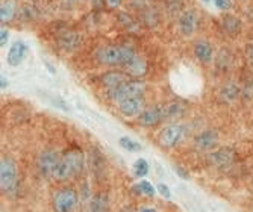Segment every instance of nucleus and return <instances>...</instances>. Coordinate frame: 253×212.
<instances>
[{
    "label": "nucleus",
    "instance_id": "nucleus-1",
    "mask_svg": "<svg viewBox=\"0 0 253 212\" xmlns=\"http://www.w3.org/2000/svg\"><path fill=\"white\" fill-rule=\"evenodd\" d=\"M84 164H85V158L81 149L73 147L70 150H67L61 156L53 179H56L58 182H65L73 177H78L84 170Z\"/></svg>",
    "mask_w": 253,
    "mask_h": 212
},
{
    "label": "nucleus",
    "instance_id": "nucleus-2",
    "mask_svg": "<svg viewBox=\"0 0 253 212\" xmlns=\"http://www.w3.org/2000/svg\"><path fill=\"white\" fill-rule=\"evenodd\" d=\"M135 55L127 45H105L97 50V59L105 65H125Z\"/></svg>",
    "mask_w": 253,
    "mask_h": 212
},
{
    "label": "nucleus",
    "instance_id": "nucleus-3",
    "mask_svg": "<svg viewBox=\"0 0 253 212\" xmlns=\"http://www.w3.org/2000/svg\"><path fill=\"white\" fill-rule=\"evenodd\" d=\"M0 188L5 194H15L18 190L17 164L11 158H3L0 162Z\"/></svg>",
    "mask_w": 253,
    "mask_h": 212
},
{
    "label": "nucleus",
    "instance_id": "nucleus-4",
    "mask_svg": "<svg viewBox=\"0 0 253 212\" xmlns=\"http://www.w3.org/2000/svg\"><path fill=\"white\" fill-rule=\"evenodd\" d=\"M146 91V85L141 81H127L123 85L109 89L108 96L111 100L122 103L127 99H133V97H143V94Z\"/></svg>",
    "mask_w": 253,
    "mask_h": 212
},
{
    "label": "nucleus",
    "instance_id": "nucleus-5",
    "mask_svg": "<svg viewBox=\"0 0 253 212\" xmlns=\"http://www.w3.org/2000/svg\"><path fill=\"white\" fill-rule=\"evenodd\" d=\"M78 206V193L73 188H62L53 197L55 212H75Z\"/></svg>",
    "mask_w": 253,
    "mask_h": 212
},
{
    "label": "nucleus",
    "instance_id": "nucleus-6",
    "mask_svg": "<svg viewBox=\"0 0 253 212\" xmlns=\"http://www.w3.org/2000/svg\"><path fill=\"white\" fill-rule=\"evenodd\" d=\"M59 161H61V158L58 156L56 152H53V150L42 152L40 155V159H38V170H40V173L44 177H53Z\"/></svg>",
    "mask_w": 253,
    "mask_h": 212
},
{
    "label": "nucleus",
    "instance_id": "nucleus-7",
    "mask_svg": "<svg viewBox=\"0 0 253 212\" xmlns=\"http://www.w3.org/2000/svg\"><path fill=\"white\" fill-rule=\"evenodd\" d=\"M182 135H183V126H180V125H169L163 130H161L158 141H159V144L163 147L171 149L179 143Z\"/></svg>",
    "mask_w": 253,
    "mask_h": 212
},
{
    "label": "nucleus",
    "instance_id": "nucleus-8",
    "mask_svg": "<svg viewBox=\"0 0 253 212\" xmlns=\"http://www.w3.org/2000/svg\"><path fill=\"white\" fill-rule=\"evenodd\" d=\"M136 120H138V123H140L141 126H146V127L156 126L163 120H166L164 109H163V106H153V108L144 109L140 115H138Z\"/></svg>",
    "mask_w": 253,
    "mask_h": 212
},
{
    "label": "nucleus",
    "instance_id": "nucleus-9",
    "mask_svg": "<svg viewBox=\"0 0 253 212\" xmlns=\"http://www.w3.org/2000/svg\"><path fill=\"white\" fill-rule=\"evenodd\" d=\"M197 23H199V17L197 12L194 9H188L185 11L180 18H179V31L183 37H191L194 35L196 29H197Z\"/></svg>",
    "mask_w": 253,
    "mask_h": 212
},
{
    "label": "nucleus",
    "instance_id": "nucleus-10",
    "mask_svg": "<svg viewBox=\"0 0 253 212\" xmlns=\"http://www.w3.org/2000/svg\"><path fill=\"white\" fill-rule=\"evenodd\" d=\"M235 159V152L231 147H221L215 152H212L210 155V161L214 167L218 169H226L232 164V161Z\"/></svg>",
    "mask_w": 253,
    "mask_h": 212
},
{
    "label": "nucleus",
    "instance_id": "nucleus-11",
    "mask_svg": "<svg viewBox=\"0 0 253 212\" xmlns=\"http://www.w3.org/2000/svg\"><path fill=\"white\" fill-rule=\"evenodd\" d=\"M146 109V103L143 97H133L119 103V111L125 117H138Z\"/></svg>",
    "mask_w": 253,
    "mask_h": 212
},
{
    "label": "nucleus",
    "instance_id": "nucleus-12",
    "mask_svg": "<svg viewBox=\"0 0 253 212\" xmlns=\"http://www.w3.org/2000/svg\"><path fill=\"white\" fill-rule=\"evenodd\" d=\"M194 143L200 150H212L218 146V133L215 130H203L194 138Z\"/></svg>",
    "mask_w": 253,
    "mask_h": 212
},
{
    "label": "nucleus",
    "instance_id": "nucleus-13",
    "mask_svg": "<svg viewBox=\"0 0 253 212\" xmlns=\"http://www.w3.org/2000/svg\"><path fill=\"white\" fill-rule=\"evenodd\" d=\"M26 53H28V45H26L25 42H23V41H15V42H12V45L9 47L6 61H8L9 65L17 67V65H20L23 61H25Z\"/></svg>",
    "mask_w": 253,
    "mask_h": 212
},
{
    "label": "nucleus",
    "instance_id": "nucleus-14",
    "mask_svg": "<svg viewBox=\"0 0 253 212\" xmlns=\"http://www.w3.org/2000/svg\"><path fill=\"white\" fill-rule=\"evenodd\" d=\"M127 81H129V79H127V76H126L125 73L116 72V70L103 73L102 78H100L102 85H103L105 88H108V91H109V89H114V88H117V86H120V85H123V84L127 82Z\"/></svg>",
    "mask_w": 253,
    "mask_h": 212
},
{
    "label": "nucleus",
    "instance_id": "nucleus-15",
    "mask_svg": "<svg viewBox=\"0 0 253 212\" xmlns=\"http://www.w3.org/2000/svg\"><path fill=\"white\" fill-rule=\"evenodd\" d=\"M123 67L126 70V75L135 76V78H140V76L146 75V72H147L146 61L143 58H140V56H136V55L130 61H127Z\"/></svg>",
    "mask_w": 253,
    "mask_h": 212
},
{
    "label": "nucleus",
    "instance_id": "nucleus-16",
    "mask_svg": "<svg viewBox=\"0 0 253 212\" xmlns=\"http://www.w3.org/2000/svg\"><path fill=\"white\" fill-rule=\"evenodd\" d=\"M194 55L196 58L203 62V64H210L214 58V53H212V45L205 41V40H200L194 44Z\"/></svg>",
    "mask_w": 253,
    "mask_h": 212
},
{
    "label": "nucleus",
    "instance_id": "nucleus-17",
    "mask_svg": "<svg viewBox=\"0 0 253 212\" xmlns=\"http://www.w3.org/2000/svg\"><path fill=\"white\" fill-rule=\"evenodd\" d=\"M58 42L61 45V49H64V50H75L81 44V38L76 32H64L59 37Z\"/></svg>",
    "mask_w": 253,
    "mask_h": 212
},
{
    "label": "nucleus",
    "instance_id": "nucleus-18",
    "mask_svg": "<svg viewBox=\"0 0 253 212\" xmlns=\"http://www.w3.org/2000/svg\"><path fill=\"white\" fill-rule=\"evenodd\" d=\"M240 88L235 85V84H226L221 89H220V99L227 103V105H231L234 102L238 100L240 97Z\"/></svg>",
    "mask_w": 253,
    "mask_h": 212
},
{
    "label": "nucleus",
    "instance_id": "nucleus-19",
    "mask_svg": "<svg viewBox=\"0 0 253 212\" xmlns=\"http://www.w3.org/2000/svg\"><path fill=\"white\" fill-rule=\"evenodd\" d=\"M223 29L229 34V35H238L241 31V21L238 17L235 15H223Z\"/></svg>",
    "mask_w": 253,
    "mask_h": 212
},
{
    "label": "nucleus",
    "instance_id": "nucleus-20",
    "mask_svg": "<svg viewBox=\"0 0 253 212\" xmlns=\"http://www.w3.org/2000/svg\"><path fill=\"white\" fill-rule=\"evenodd\" d=\"M15 14H17V5L11 2V0H6V2H3L2 6H0V21L2 23L12 21Z\"/></svg>",
    "mask_w": 253,
    "mask_h": 212
},
{
    "label": "nucleus",
    "instance_id": "nucleus-21",
    "mask_svg": "<svg viewBox=\"0 0 253 212\" xmlns=\"http://www.w3.org/2000/svg\"><path fill=\"white\" fill-rule=\"evenodd\" d=\"M88 212H108V196L97 194L91 199Z\"/></svg>",
    "mask_w": 253,
    "mask_h": 212
},
{
    "label": "nucleus",
    "instance_id": "nucleus-22",
    "mask_svg": "<svg viewBox=\"0 0 253 212\" xmlns=\"http://www.w3.org/2000/svg\"><path fill=\"white\" fill-rule=\"evenodd\" d=\"M119 144H120V147H123L125 150H127L130 153H136L141 150V144L130 136H122L119 139Z\"/></svg>",
    "mask_w": 253,
    "mask_h": 212
},
{
    "label": "nucleus",
    "instance_id": "nucleus-23",
    "mask_svg": "<svg viewBox=\"0 0 253 212\" xmlns=\"http://www.w3.org/2000/svg\"><path fill=\"white\" fill-rule=\"evenodd\" d=\"M133 190H136L135 193H138V194H144V196H149V197H153L156 194L155 186L147 180H141L136 186H133Z\"/></svg>",
    "mask_w": 253,
    "mask_h": 212
},
{
    "label": "nucleus",
    "instance_id": "nucleus-24",
    "mask_svg": "<svg viewBox=\"0 0 253 212\" xmlns=\"http://www.w3.org/2000/svg\"><path fill=\"white\" fill-rule=\"evenodd\" d=\"M133 174L136 177H140V179H143V177H146L149 174V164H147L146 159L141 158V159H138L133 164Z\"/></svg>",
    "mask_w": 253,
    "mask_h": 212
},
{
    "label": "nucleus",
    "instance_id": "nucleus-25",
    "mask_svg": "<svg viewBox=\"0 0 253 212\" xmlns=\"http://www.w3.org/2000/svg\"><path fill=\"white\" fill-rule=\"evenodd\" d=\"M163 109H164V117H166V120L176 119V117L182 115V106L177 105V103L163 105Z\"/></svg>",
    "mask_w": 253,
    "mask_h": 212
},
{
    "label": "nucleus",
    "instance_id": "nucleus-26",
    "mask_svg": "<svg viewBox=\"0 0 253 212\" xmlns=\"http://www.w3.org/2000/svg\"><path fill=\"white\" fill-rule=\"evenodd\" d=\"M214 3L221 11H229V9L232 8V2H231V0H214Z\"/></svg>",
    "mask_w": 253,
    "mask_h": 212
},
{
    "label": "nucleus",
    "instance_id": "nucleus-27",
    "mask_svg": "<svg viewBox=\"0 0 253 212\" xmlns=\"http://www.w3.org/2000/svg\"><path fill=\"white\" fill-rule=\"evenodd\" d=\"M156 190L161 193V196H164L166 199H170L171 197V193H170V188L166 185V183H158Z\"/></svg>",
    "mask_w": 253,
    "mask_h": 212
},
{
    "label": "nucleus",
    "instance_id": "nucleus-28",
    "mask_svg": "<svg viewBox=\"0 0 253 212\" xmlns=\"http://www.w3.org/2000/svg\"><path fill=\"white\" fill-rule=\"evenodd\" d=\"M246 56H247L249 62L253 65V42H250V44L246 45Z\"/></svg>",
    "mask_w": 253,
    "mask_h": 212
},
{
    "label": "nucleus",
    "instance_id": "nucleus-29",
    "mask_svg": "<svg viewBox=\"0 0 253 212\" xmlns=\"http://www.w3.org/2000/svg\"><path fill=\"white\" fill-rule=\"evenodd\" d=\"M8 38H9V32L6 29H2V32H0V45H6L8 44Z\"/></svg>",
    "mask_w": 253,
    "mask_h": 212
},
{
    "label": "nucleus",
    "instance_id": "nucleus-30",
    "mask_svg": "<svg viewBox=\"0 0 253 212\" xmlns=\"http://www.w3.org/2000/svg\"><path fill=\"white\" fill-rule=\"evenodd\" d=\"M176 173L182 177V179H188V173L183 170V169H180V167H176Z\"/></svg>",
    "mask_w": 253,
    "mask_h": 212
},
{
    "label": "nucleus",
    "instance_id": "nucleus-31",
    "mask_svg": "<svg viewBox=\"0 0 253 212\" xmlns=\"http://www.w3.org/2000/svg\"><path fill=\"white\" fill-rule=\"evenodd\" d=\"M244 96H247V97L253 99V84H252L250 86H247V88L244 89Z\"/></svg>",
    "mask_w": 253,
    "mask_h": 212
},
{
    "label": "nucleus",
    "instance_id": "nucleus-32",
    "mask_svg": "<svg viewBox=\"0 0 253 212\" xmlns=\"http://www.w3.org/2000/svg\"><path fill=\"white\" fill-rule=\"evenodd\" d=\"M106 2H108V5H109V6H112V8H117V6H120L122 0H106Z\"/></svg>",
    "mask_w": 253,
    "mask_h": 212
},
{
    "label": "nucleus",
    "instance_id": "nucleus-33",
    "mask_svg": "<svg viewBox=\"0 0 253 212\" xmlns=\"http://www.w3.org/2000/svg\"><path fill=\"white\" fill-rule=\"evenodd\" d=\"M138 212H158L155 208H149V206H146V208H141Z\"/></svg>",
    "mask_w": 253,
    "mask_h": 212
},
{
    "label": "nucleus",
    "instance_id": "nucleus-34",
    "mask_svg": "<svg viewBox=\"0 0 253 212\" xmlns=\"http://www.w3.org/2000/svg\"><path fill=\"white\" fill-rule=\"evenodd\" d=\"M0 81H2V84H0V86H2V89L8 86V81H6V78H3V76H2V79H0Z\"/></svg>",
    "mask_w": 253,
    "mask_h": 212
},
{
    "label": "nucleus",
    "instance_id": "nucleus-35",
    "mask_svg": "<svg viewBox=\"0 0 253 212\" xmlns=\"http://www.w3.org/2000/svg\"><path fill=\"white\" fill-rule=\"evenodd\" d=\"M64 2H65L67 5H75V3L78 2V0H64Z\"/></svg>",
    "mask_w": 253,
    "mask_h": 212
},
{
    "label": "nucleus",
    "instance_id": "nucleus-36",
    "mask_svg": "<svg viewBox=\"0 0 253 212\" xmlns=\"http://www.w3.org/2000/svg\"><path fill=\"white\" fill-rule=\"evenodd\" d=\"M120 212H135V211H133L132 208H125V209H122Z\"/></svg>",
    "mask_w": 253,
    "mask_h": 212
},
{
    "label": "nucleus",
    "instance_id": "nucleus-37",
    "mask_svg": "<svg viewBox=\"0 0 253 212\" xmlns=\"http://www.w3.org/2000/svg\"><path fill=\"white\" fill-rule=\"evenodd\" d=\"M203 2H211V0H203Z\"/></svg>",
    "mask_w": 253,
    "mask_h": 212
}]
</instances>
